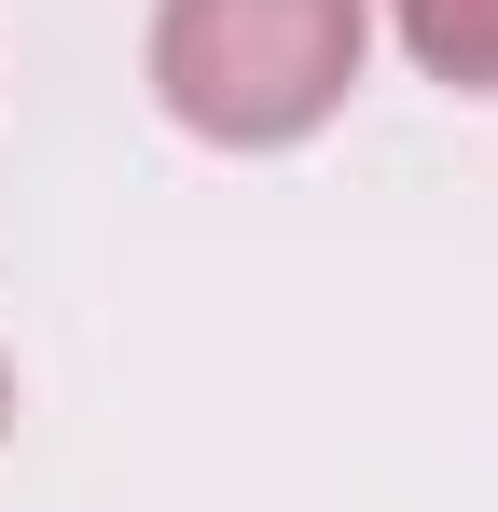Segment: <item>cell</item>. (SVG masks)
Segmentation results:
<instances>
[{
    "label": "cell",
    "mask_w": 498,
    "mask_h": 512,
    "mask_svg": "<svg viewBox=\"0 0 498 512\" xmlns=\"http://www.w3.org/2000/svg\"><path fill=\"white\" fill-rule=\"evenodd\" d=\"M360 42H374V0H166L153 97L222 153H277L360 84Z\"/></svg>",
    "instance_id": "6da1fadb"
},
{
    "label": "cell",
    "mask_w": 498,
    "mask_h": 512,
    "mask_svg": "<svg viewBox=\"0 0 498 512\" xmlns=\"http://www.w3.org/2000/svg\"><path fill=\"white\" fill-rule=\"evenodd\" d=\"M388 28L429 84H457V97L498 84V0H388Z\"/></svg>",
    "instance_id": "7a4b0ae2"
},
{
    "label": "cell",
    "mask_w": 498,
    "mask_h": 512,
    "mask_svg": "<svg viewBox=\"0 0 498 512\" xmlns=\"http://www.w3.org/2000/svg\"><path fill=\"white\" fill-rule=\"evenodd\" d=\"M0 429H14V360H0Z\"/></svg>",
    "instance_id": "3957f363"
}]
</instances>
